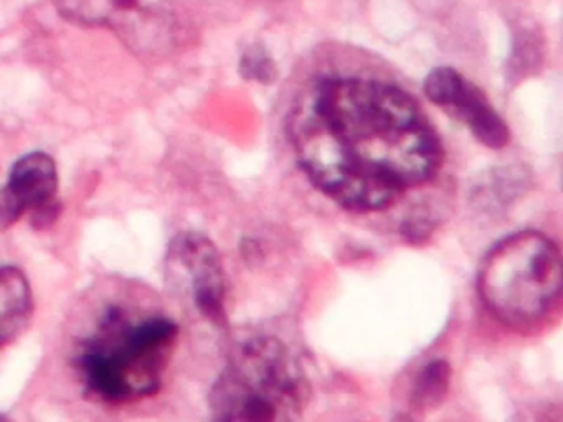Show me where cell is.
Returning <instances> with one entry per match:
<instances>
[{
    "mask_svg": "<svg viewBox=\"0 0 563 422\" xmlns=\"http://www.w3.org/2000/svg\"><path fill=\"white\" fill-rule=\"evenodd\" d=\"M177 336L179 326L166 313L111 300L78 336L71 366L95 401L130 404L159 392Z\"/></svg>",
    "mask_w": 563,
    "mask_h": 422,
    "instance_id": "obj_2",
    "label": "cell"
},
{
    "mask_svg": "<svg viewBox=\"0 0 563 422\" xmlns=\"http://www.w3.org/2000/svg\"><path fill=\"white\" fill-rule=\"evenodd\" d=\"M562 276L559 246L539 231H519L487 251L477 273V292L500 322L527 329L559 302Z\"/></svg>",
    "mask_w": 563,
    "mask_h": 422,
    "instance_id": "obj_4",
    "label": "cell"
},
{
    "mask_svg": "<svg viewBox=\"0 0 563 422\" xmlns=\"http://www.w3.org/2000/svg\"><path fill=\"white\" fill-rule=\"evenodd\" d=\"M309 399L311 385L295 353L275 336H256L232 353L209 404L217 421H292Z\"/></svg>",
    "mask_w": 563,
    "mask_h": 422,
    "instance_id": "obj_3",
    "label": "cell"
},
{
    "mask_svg": "<svg viewBox=\"0 0 563 422\" xmlns=\"http://www.w3.org/2000/svg\"><path fill=\"white\" fill-rule=\"evenodd\" d=\"M58 13L81 26L108 29L144 58L164 55L176 42L173 0H54Z\"/></svg>",
    "mask_w": 563,
    "mask_h": 422,
    "instance_id": "obj_5",
    "label": "cell"
},
{
    "mask_svg": "<svg viewBox=\"0 0 563 422\" xmlns=\"http://www.w3.org/2000/svg\"><path fill=\"white\" fill-rule=\"evenodd\" d=\"M424 95L463 122L477 142L499 151L510 141V131L483 89L451 66H438L424 78Z\"/></svg>",
    "mask_w": 563,
    "mask_h": 422,
    "instance_id": "obj_8",
    "label": "cell"
},
{
    "mask_svg": "<svg viewBox=\"0 0 563 422\" xmlns=\"http://www.w3.org/2000/svg\"><path fill=\"white\" fill-rule=\"evenodd\" d=\"M166 266L169 279L189 290L197 310L216 325H223L225 273L216 244L196 231L177 234L167 249Z\"/></svg>",
    "mask_w": 563,
    "mask_h": 422,
    "instance_id": "obj_6",
    "label": "cell"
},
{
    "mask_svg": "<svg viewBox=\"0 0 563 422\" xmlns=\"http://www.w3.org/2000/svg\"><path fill=\"white\" fill-rule=\"evenodd\" d=\"M240 75L246 81L260 82V85H272L278 78V66L269 55L268 49L262 43L249 46L240 59Z\"/></svg>",
    "mask_w": 563,
    "mask_h": 422,
    "instance_id": "obj_11",
    "label": "cell"
},
{
    "mask_svg": "<svg viewBox=\"0 0 563 422\" xmlns=\"http://www.w3.org/2000/svg\"><path fill=\"white\" fill-rule=\"evenodd\" d=\"M288 135L308 180L355 213L391 207L443 165V145L417 99L378 79H314L292 106Z\"/></svg>",
    "mask_w": 563,
    "mask_h": 422,
    "instance_id": "obj_1",
    "label": "cell"
},
{
    "mask_svg": "<svg viewBox=\"0 0 563 422\" xmlns=\"http://www.w3.org/2000/svg\"><path fill=\"white\" fill-rule=\"evenodd\" d=\"M31 213L34 226H51L60 213L57 164L45 152H31L15 162L0 190V231Z\"/></svg>",
    "mask_w": 563,
    "mask_h": 422,
    "instance_id": "obj_7",
    "label": "cell"
},
{
    "mask_svg": "<svg viewBox=\"0 0 563 422\" xmlns=\"http://www.w3.org/2000/svg\"><path fill=\"white\" fill-rule=\"evenodd\" d=\"M34 297L21 269L0 266V348L18 338L31 322Z\"/></svg>",
    "mask_w": 563,
    "mask_h": 422,
    "instance_id": "obj_9",
    "label": "cell"
},
{
    "mask_svg": "<svg viewBox=\"0 0 563 422\" xmlns=\"http://www.w3.org/2000/svg\"><path fill=\"white\" fill-rule=\"evenodd\" d=\"M451 385V366L444 359L428 363L411 389V411H430L446 398Z\"/></svg>",
    "mask_w": 563,
    "mask_h": 422,
    "instance_id": "obj_10",
    "label": "cell"
}]
</instances>
